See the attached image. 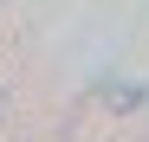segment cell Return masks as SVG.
I'll use <instances>...</instances> for the list:
<instances>
[{
	"label": "cell",
	"instance_id": "cell-1",
	"mask_svg": "<svg viewBox=\"0 0 149 142\" xmlns=\"http://www.w3.org/2000/svg\"><path fill=\"white\" fill-rule=\"evenodd\" d=\"M104 103H110V110H136V103H149V90H143V84H130V90H104Z\"/></svg>",
	"mask_w": 149,
	"mask_h": 142
}]
</instances>
